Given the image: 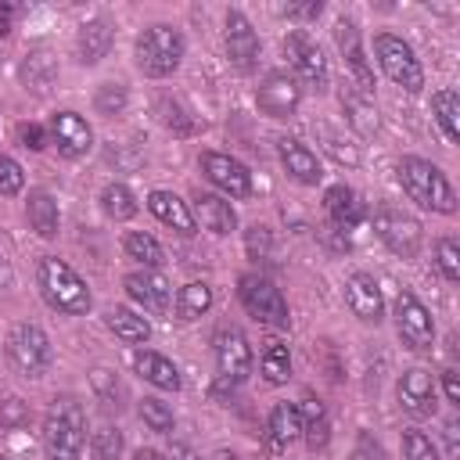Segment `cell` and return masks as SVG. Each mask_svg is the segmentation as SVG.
Returning a JSON list of instances; mask_svg holds the SVG:
<instances>
[{"label":"cell","instance_id":"b9f144b4","mask_svg":"<svg viewBox=\"0 0 460 460\" xmlns=\"http://www.w3.org/2000/svg\"><path fill=\"white\" fill-rule=\"evenodd\" d=\"M402 456H406V460H438V446H435L424 431L406 428V431H402Z\"/></svg>","mask_w":460,"mask_h":460},{"label":"cell","instance_id":"30bf717a","mask_svg":"<svg viewBox=\"0 0 460 460\" xmlns=\"http://www.w3.org/2000/svg\"><path fill=\"white\" fill-rule=\"evenodd\" d=\"M212 345H216V367H219L223 385H241L252 374V345H248V338L237 327H219Z\"/></svg>","mask_w":460,"mask_h":460},{"label":"cell","instance_id":"ee69618b","mask_svg":"<svg viewBox=\"0 0 460 460\" xmlns=\"http://www.w3.org/2000/svg\"><path fill=\"white\" fill-rule=\"evenodd\" d=\"M341 101H345V108L352 111V115H349L352 126H359V129H374V126H377V111L367 104V93H363V90H359V97H356V93H345Z\"/></svg>","mask_w":460,"mask_h":460},{"label":"cell","instance_id":"f5cc1de1","mask_svg":"<svg viewBox=\"0 0 460 460\" xmlns=\"http://www.w3.org/2000/svg\"><path fill=\"white\" fill-rule=\"evenodd\" d=\"M14 14H18V7H14V4H0V36H7V32H11Z\"/></svg>","mask_w":460,"mask_h":460},{"label":"cell","instance_id":"d6a6232c","mask_svg":"<svg viewBox=\"0 0 460 460\" xmlns=\"http://www.w3.org/2000/svg\"><path fill=\"white\" fill-rule=\"evenodd\" d=\"M431 108H435V119H438L446 140L456 144L460 140V97H456V90H438L431 97Z\"/></svg>","mask_w":460,"mask_h":460},{"label":"cell","instance_id":"74e56055","mask_svg":"<svg viewBox=\"0 0 460 460\" xmlns=\"http://www.w3.org/2000/svg\"><path fill=\"white\" fill-rule=\"evenodd\" d=\"M126 104H129V93H126L122 83H101L97 93H93V108H97V115H104V119L122 115Z\"/></svg>","mask_w":460,"mask_h":460},{"label":"cell","instance_id":"5bb4252c","mask_svg":"<svg viewBox=\"0 0 460 460\" xmlns=\"http://www.w3.org/2000/svg\"><path fill=\"white\" fill-rule=\"evenodd\" d=\"M50 140L58 144V151L65 158H83L90 147H93V129L86 126L83 115L75 111H58L50 119Z\"/></svg>","mask_w":460,"mask_h":460},{"label":"cell","instance_id":"5b68a950","mask_svg":"<svg viewBox=\"0 0 460 460\" xmlns=\"http://www.w3.org/2000/svg\"><path fill=\"white\" fill-rule=\"evenodd\" d=\"M7 359H11L14 374H22L29 381L43 377L50 370V359H54L50 338L43 334V327H36V323H14L11 334H7Z\"/></svg>","mask_w":460,"mask_h":460},{"label":"cell","instance_id":"9a60e30c","mask_svg":"<svg viewBox=\"0 0 460 460\" xmlns=\"http://www.w3.org/2000/svg\"><path fill=\"white\" fill-rule=\"evenodd\" d=\"M122 288H126V295L137 302V305H144V313H155V316H162L165 309H169V280L162 277V273H155V270H137V273H129L126 280H122Z\"/></svg>","mask_w":460,"mask_h":460},{"label":"cell","instance_id":"8fae6325","mask_svg":"<svg viewBox=\"0 0 460 460\" xmlns=\"http://www.w3.org/2000/svg\"><path fill=\"white\" fill-rule=\"evenodd\" d=\"M395 327H399V338L413 352H428L435 345V323H431L428 309L410 291H399L395 295Z\"/></svg>","mask_w":460,"mask_h":460},{"label":"cell","instance_id":"7402d4cb","mask_svg":"<svg viewBox=\"0 0 460 460\" xmlns=\"http://www.w3.org/2000/svg\"><path fill=\"white\" fill-rule=\"evenodd\" d=\"M323 205H327V216H331V223H334L338 230H352V226H359L363 216H367L359 194H356L352 187H345V183L331 187L327 198H323Z\"/></svg>","mask_w":460,"mask_h":460},{"label":"cell","instance_id":"db71d44e","mask_svg":"<svg viewBox=\"0 0 460 460\" xmlns=\"http://www.w3.org/2000/svg\"><path fill=\"white\" fill-rule=\"evenodd\" d=\"M169 460H201L190 446H183V442H172V449H169Z\"/></svg>","mask_w":460,"mask_h":460},{"label":"cell","instance_id":"ac0fdd59","mask_svg":"<svg viewBox=\"0 0 460 460\" xmlns=\"http://www.w3.org/2000/svg\"><path fill=\"white\" fill-rule=\"evenodd\" d=\"M226 54L241 72H248L259 61V36H255V29L248 25V18L241 11L226 14Z\"/></svg>","mask_w":460,"mask_h":460},{"label":"cell","instance_id":"7c38bea8","mask_svg":"<svg viewBox=\"0 0 460 460\" xmlns=\"http://www.w3.org/2000/svg\"><path fill=\"white\" fill-rule=\"evenodd\" d=\"M298 101H302V86H298V79L288 75V72H270V75L259 83V90H255V104H259V111L270 115V119H288V115H295Z\"/></svg>","mask_w":460,"mask_h":460},{"label":"cell","instance_id":"9f6ffc18","mask_svg":"<svg viewBox=\"0 0 460 460\" xmlns=\"http://www.w3.org/2000/svg\"><path fill=\"white\" fill-rule=\"evenodd\" d=\"M133 460H165L162 453H155V449H137L133 453Z\"/></svg>","mask_w":460,"mask_h":460},{"label":"cell","instance_id":"7dc6e473","mask_svg":"<svg viewBox=\"0 0 460 460\" xmlns=\"http://www.w3.org/2000/svg\"><path fill=\"white\" fill-rule=\"evenodd\" d=\"M29 420V406L22 402V399H4L0 402V428H22Z\"/></svg>","mask_w":460,"mask_h":460},{"label":"cell","instance_id":"3957f363","mask_svg":"<svg viewBox=\"0 0 460 460\" xmlns=\"http://www.w3.org/2000/svg\"><path fill=\"white\" fill-rule=\"evenodd\" d=\"M36 284H40V295L47 298V305L58 309V313H72L75 316V313H86L90 309V288H86V280L68 262L54 259V255L40 259Z\"/></svg>","mask_w":460,"mask_h":460},{"label":"cell","instance_id":"e0dca14e","mask_svg":"<svg viewBox=\"0 0 460 460\" xmlns=\"http://www.w3.org/2000/svg\"><path fill=\"white\" fill-rule=\"evenodd\" d=\"M277 155H280V162H284V169H288L291 180H298V183H305V187H313V183L323 180V165H320L316 151H309L302 140L280 137V140H277Z\"/></svg>","mask_w":460,"mask_h":460},{"label":"cell","instance_id":"1f68e13d","mask_svg":"<svg viewBox=\"0 0 460 460\" xmlns=\"http://www.w3.org/2000/svg\"><path fill=\"white\" fill-rule=\"evenodd\" d=\"M122 248H126V255H129V259H137L144 270H158V266L165 262L162 244H158L151 234H144V230H129V234H126V241H122Z\"/></svg>","mask_w":460,"mask_h":460},{"label":"cell","instance_id":"d590c367","mask_svg":"<svg viewBox=\"0 0 460 460\" xmlns=\"http://www.w3.org/2000/svg\"><path fill=\"white\" fill-rule=\"evenodd\" d=\"M101 208L111 216V219H133L137 216V198L126 183H108L101 190Z\"/></svg>","mask_w":460,"mask_h":460},{"label":"cell","instance_id":"f6af8a7d","mask_svg":"<svg viewBox=\"0 0 460 460\" xmlns=\"http://www.w3.org/2000/svg\"><path fill=\"white\" fill-rule=\"evenodd\" d=\"M244 248H248V255L259 262V259H270L273 255V234H270V226H248V234H244Z\"/></svg>","mask_w":460,"mask_h":460},{"label":"cell","instance_id":"8992f818","mask_svg":"<svg viewBox=\"0 0 460 460\" xmlns=\"http://www.w3.org/2000/svg\"><path fill=\"white\" fill-rule=\"evenodd\" d=\"M237 295H241V305L248 309V316H255L259 323H270L280 331L291 323V313H288L280 288L273 280H266L262 273H244L237 280Z\"/></svg>","mask_w":460,"mask_h":460},{"label":"cell","instance_id":"ffe728a7","mask_svg":"<svg viewBox=\"0 0 460 460\" xmlns=\"http://www.w3.org/2000/svg\"><path fill=\"white\" fill-rule=\"evenodd\" d=\"M111 40H115V29L108 18H90L79 25L75 32V58L83 65H97L108 50H111Z\"/></svg>","mask_w":460,"mask_h":460},{"label":"cell","instance_id":"7a4b0ae2","mask_svg":"<svg viewBox=\"0 0 460 460\" xmlns=\"http://www.w3.org/2000/svg\"><path fill=\"white\" fill-rule=\"evenodd\" d=\"M395 172H399L402 190L420 208H431V212H442V216L456 212V194H453V187H449V180H446V172L438 165H431V162H424L417 155H406Z\"/></svg>","mask_w":460,"mask_h":460},{"label":"cell","instance_id":"4316f807","mask_svg":"<svg viewBox=\"0 0 460 460\" xmlns=\"http://www.w3.org/2000/svg\"><path fill=\"white\" fill-rule=\"evenodd\" d=\"M25 216H29V226H32L40 237H58L61 216H58V201H54V194H47V190H32L29 201H25Z\"/></svg>","mask_w":460,"mask_h":460},{"label":"cell","instance_id":"44dd1931","mask_svg":"<svg viewBox=\"0 0 460 460\" xmlns=\"http://www.w3.org/2000/svg\"><path fill=\"white\" fill-rule=\"evenodd\" d=\"M334 40H338V47H341V54H345V65H349L352 75L359 79V90L370 93L374 75H370V65H367V58H363V47H359V29H356V22L341 18V22L334 25Z\"/></svg>","mask_w":460,"mask_h":460},{"label":"cell","instance_id":"cb8c5ba5","mask_svg":"<svg viewBox=\"0 0 460 460\" xmlns=\"http://www.w3.org/2000/svg\"><path fill=\"white\" fill-rule=\"evenodd\" d=\"M147 208H151V216H158L165 226H172V230H180V234H194V216H190V208H187L183 198H176V194H169V190H151V194H147Z\"/></svg>","mask_w":460,"mask_h":460},{"label":"cell","instance_id":"6da1fadb","mask_svg":"<svg viewBox=\"0 0 460 460\" xmlns=\"http://www.w3.org/2000/svg\"><path fill=\"white\" fill-rule=\"evenodd\" d=\"M86 442V413L72 395H58L43 417V449L47 460H79Z\"/></svg>","mask_w":460,"mask_h":460},{"label":"cell","instance_id":"ba28073f","mask_svg":"<svg viewBox=\"0 0 460 460\" xmlns=\"http://www.w3.org/2000/svg\"><path fill=\"white\" fill-rule=\"evenodd\" d=\"M374 230H377L381 244H385L388 252L402 255V259H413V255L420 252V241H424L420 223H417L410 212L395 208V205H377V208H374Z\"/></svg>","mask_w":460,"mask_h":460},{"label":"cell","instance_id":"4dcf8cb0","mask_svg":"<svg viewBox=\"0 0 460 460\" xmlns=\"http://www.w3.org/2000/svg\"><path fill=\"white\" fill-rule=\"evenodd\" d=\"M270 438L277 446H291L295 438H302V417H298V406L295 402H277L273 413H270Z\"/></svg>","mask_w":460,"mask_h":460},{"label":"cell","instance_id":"816d5d0a","mask_svg":"<svg viewBox=\"0 0 460 460\" xmlns=\"http://www.w3.org/2000/svg\"><path fill=\"white\" fill-rule=\"evenodd\" d=\"M442 392H446V399L453 402V406H460V377H456V370L449 367V370H442Z\"/></svg>","mask_w":460,"mask_h":460},{"label":"cell","instance_id":"11a10c76","mask_svg":"<svg viewBox=\"0 0 460 460\" xmlns=\"http://www.w3.org/2000/svg\"><path fill=\"white\" fill-rule=\"evenodd\" d=\"M446 442H449V456L456 460V456H460V446H456V420L446 424Z\"/></svg>","mask_w":460,"mask_h":460},{"label":"cell","instance_id":"4fadbf2b","mask_svg":"<svg viewBox=\"0 0 460 460\" xmlns=\"http://www.w3.org/2000/svg\"><path fill=\"white\" fill-rule=\"evenodd\" d=\"M201 172H205L219 190H226L230 198H248V194H252V172H248L237 158H230V155L205 151V155H201Z\"/></svg>","mask_w":460,"mask_h":460},{"label":"cell","instance_id":"836d02e7","mask_svg":"<svg viewBox=\"0 0 460 460\" xmlns=\"http://www.w3.org/2000/svg\"><path fill=\"white\" fill-rule=\"evenodd\" d=\"M208 305H212V288L201 284V280L183 284L180 295H176V316L180 320H198L201 313H208Z\"/></svg>","mask_w":460,"mask_h":460},{"label":"cell","instance_id":"7bdbcfd3","mask_svg":"<svg viewBox=\"0 0 460 460\" xmlns=\"http://www.w3.org/2000/svg\"><path fill=\"white\" fill-rule=\"evenodd\" d=\"M435 259H438V270L446 280H460V244L453 237H442L435 244Z\"/></svg>","mask_w":460,"mask_h":460},{"label":"cell","instance_id":"2e32d148","mask_svg":"<svg viewBox=\"0 0 460 460\" xmlns=\"http://www.w3.org/2000/svg\"><path fill=\"white\" fill-rule=\"evenodd\" d=\"M399 406L410 417H431L435 413V381H431V370L410 367L399 377Z\"/></svg>","mask_w":460,"mask_h":460},{"label":"cell","instance_id":"277c9868","mask_svg":"<svg viewBox=\"0 0 460 460\" xmlns=\"http://www.w3.org/2000/svg\"><path fill=\"white\" fill-rule=\"evenodd\" d=\"M183 58V36L172 25H151L137 40V68L151 79L172 75Z\"/></svg>","mask_w":460,"mask_h":460},{"label":"cell","instance_id":"484cf974","mask_svg":"<svg viewBox=\"0 0 460 460\" xmlns=\"http://www.w3.org/2000/svg\"><path fill=\"white\" fill-rule=\"evenodd\" d=\"M194 212H198V219L205 223V230H212V234H230V230H237V216H234V208H230V201H223L219 194H194Z\"/></svg>","mask_w":460,"mask_h":460},{"label":"cell","instance_id":"f546056e","mask_svg":"<svg viewBox=\"0 0 460 460\" xmlns=\"http://www.w3.org/2000/svg\"><path fill=\"white\" fill-rule=\"evenodd\" d=\"M108 327H111V334L122 338L126 345H144V341L151 338V323H147L140 313H133V309H111V313H108Z\"/></svg>","mask_w":460,"mask_h":460},{"label":"cell","instance_id":"6f0895ef","mask_svg":"<svg viewBox=\"0 0 460 460\" xmlns=\"http://www.w3.org/2000/svg\"><path fill=\"white\" fill-rule=\"evenodd\" d=\"M212 460H237V456H234V453H226V449H219V453H216Z\"/></svg>","mask_w":460,"mask_h":460},{"label":"cell","instance_id":"8d00e7d4","mask_svg":"<svg viewBox=\"0 0 460 460\" xmlns=\"http://www.w3.org/2000/svg\"><path fill=\"white\" fill-rule=\"evenodd\" d=\"M313 129H316V137L323 140V151H327L334 162H341V165H356V162H359V151L349 144V137H341V133L331 129L327 122H313Z\"/></svg>","mask_w":460,"mask_h":460},{"label":"cell","instance_id":"603a6c76","mask_svg":"<svg viewBox=\"0 0 460 460\" xmlns=\"http://www.w3.org/2000/svg\"><path fill=\"white\" fill-rule=\"evenodd\" d=\"M133 370L155 385V388H165V392H176L180 388V370L172 367V359H165L162 352H151V349H140L133 356Z\"/></svg>","mask_w":460,"mask_h":460},{"label":"cell","instance_id":"9c48e42d","mask_svg":"<svg viewBox=\"0 0 460 460\" xmlns=\"http://www.w3.org/2000/svg\"><path fill=\"white\" fill-rule=\"evenodd\" d=\"M284 54H288V65L295 68V79H298V86L305 83V86H313V90H323L327 86V61H323V54H320V47L305 36V32H288L284 36Z\"/></svg>","mask_w":460,"mask_h":460},{"label":"cell","instance_id":"60d3db41","mask_svg":"<svg viewBox=\"0 0 460 460\" xmlns=\"http://www.w3.org/2000/svg\"><path fill=\"white\" fill-rule=\"evenodd\" d=\"M140 420H144L151 431H158V435H169L172 424H176L172 410H169L162 399H140Z\"/></svg>","mask_w":460,"mask_h":460},{"label":"cell","instance_id":"e575fe53","mask_svg":"<svg viewBox=\"0 0 460 460\" xmlns=\"http://www.w3.org/2000/svg\"><path fill=\"white\" fill-rule=\"evenodd\" d=\"M259 370L270 385H284L291 377V352L284 341H266L262 356H259Z\"/></svg>","mask_w":460,"mask_h":460},{"label":"cell","instance_id":"ab89813d","mask_svg":"<svg viewBox=\"0 0 460 460\" xmlns=\"http://www.w3.org/2000/svg\"><path fill=\"white\" fill-rule=\"evenodd\" d=\"M119 453H122V431L111 424L97 428L90 438V456L93 460H119Z\"/></svg>","mask_w":460,"mask_h":460},{"label":"cell","instance_id":"bcb514c9","mask_svg":"<svg viewBox=\"0 0 460 460\" xmlns=\"http://www.w3.org/2000/svg\"><path fill=\"white\" fill-rule=\"evenodd\" d=\"M22 187H25V172H22V165H18L14 158L0 155V194H18Z\"/></svg>","mask_w":460,"mask_h":460},{"label":"cell","instance_id":"83f0119b","mask_svg":"<svg viewBox=\"0 0 460 460\" xmlns=\"http://www.w3.org/2000/svg\"><path fill=\"white\" fill-rule=\"evenodd\" d=\"M90 385H93L97 402H101L108 413H122V410H126L129 392H126V385H122V377H119L115 370H108V367H93V370H90Z\"/></svg>","mask_w":460,"mask_h":460},{"label":"cell","instance_id":"f1b7e54d","mask_svg":"<svg viewBox=\"0 0 460 460\" xmlns=\"http://www.w3.org/2000/svg\"><path fill=\"white\" fill-rule=\"evenodd\" d=\"M54 79H58V65H54V58L47 50L25 54V61H22V83H25V90L47 93L54 86Z\"/></svg>","mask_w":460,"mask_h":460},{"label":"cell","instance_id":"681fc988","mask_svg":"<svg viewBox=\"0 0 460 460\" xmlns=\"http://www.w3.org/2000/svg\"><path fill=\"white\" fill-rule=\"evenodd\" d=\"M320 11H323L320 0H309V4H284V7H280V14H288V18H320Z\"/></svg>","mask_w":460,"mask_h":460},{"label":"cell","instance_id":"52a82bcc","mask_svg":"<svg viewBox=\"0 0 460 460\" xmlns=\"http://www.w3.org/2000/svg\"><path fill=\"white\" fill-rule=\"evenodd\" d=\"M374 54H377L385 75H388L395 86H402L406 93H420V90H424V68H420V61L413 58L410 43H402L399 36L381 32V36H374Z\"/></svg>","mask_w":460,"mask_h":460},{"label":"cell","instance_id":"f907efd6","mask_svg":"<svg viewBox=\"0 0 460 460\" xmlns=\"http://www.w3.org/2000/svg\"><path fill=\"white\" fill-rule=\"evenodd\" d=\"M352 460H385V449L370 438V435H359V442H356V453H352Z\"/></svg>","mask_w":460,"mask_h":460},{"label":"cell","instance_id":"d6986e66","mask_svg":"<svg viewBox=\"0 0 460 460\" xmlns=\"http://www.w3.org/2000/svg\"><path fill=\"white\" fill-rule=\"evenodd\" d=\"M345 302H349V309H352L359 320H367V323H377L381 313H385L381 288H377V280H374L370 273H352V277H349V284H345Z\"/></svg>","mask_w":460,"mask_h":460},{"label":"cell","instance_id":"f35d334b","mask_svg":"<svg viewBox=\"0 0 460 460\" xmlns=\"http://www.w3.org/2000/svg\"><path fill=\"white\" fill-rule=\"evenodd\" d=\"M158 119H162L172 133H194V129H198L194 115L183 111V104H180L176 97H162V101H158Z\"/></svg>","mask_w":460,"mask_h":460},{"label":"cell","instance_id":"c3c4849f","mask_svg":"<svg viewBox=\"0 0 460 460\" xmlns=\"http://www.w3.org/2000/svg\"><path fill=\"white\" fill-rule=\"evenodd\" d=\"M18 144L29 147V151H43V147H47L43 126H36V122H18Z\"/></svg>","mask_w":460,"mask_h":460},{"label":"cell","instance_id":"d4e9b609","mask_svg":"<svg viewBox=\"0 0 460 460\" xmlns=\"http://www.w3.org/2000/svg\"><path fill=\"white\" fill-rule=\"evenodd\" d=\"M298 417H302V438H305V446H309L313 453L323 449V446L331 442V417H327V406H323L320 399L305 395L302 406H298Z\"/></svg>","mask_w":460,"mask_h":460}]
</instances>
